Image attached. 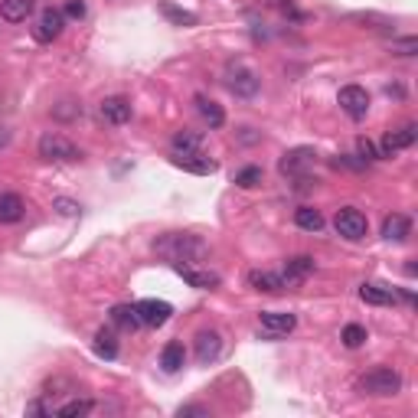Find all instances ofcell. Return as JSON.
<instances>
[{"instance_id":"cell-1","label":"cell","mask_w":418,"mask_h":418,"mask_svg":"<svg viewBox=\"0 0 418 418\" xmlns=\"http://www.w3.org/2000/svg\"><path fill=\"white\" fill-rule=\"evenodd\" d=\"M154 252L167 258L173 268H180V265H196L200 258H206L209 248H206V242H203L200 235L167 233V235H160V239L154 242Z\"/></svg>"},{"instance_id":"cell-2","label":"cell","mask_w":418,"mask_h":418,"mask_svg":"<svg viewBox=\"0 0 418 418\" xmlns=\"http://www.w3.org/2000/svg\"><path fill=\"white\" fill-rule=\"evenodd\" d=\"M360 392L363 395H376V399H389V395H399V389H402V376L395 369H389V366H376V369H369L366 376H360Z\"/></svg>"},{"instance_id":"cell-3","label":"cell","mask_w":418,"mask_h":418,"mask_svg":"<svg viewBox=\"0 0 418 418\" xmlns=\"http://www.w3.org/2000/svg\"><path fill=\"white\" fill-rule=\"evenodd\" d=\"M39 157L43 160H56V163H62V160H82V151L72 144L66 134H56V131H49V134H43L39 138Z\"/></svg>"},{"instance_id":"cell-4","label":"cell","mask_w":418,"mask_h":418,"mask_svg":"<svg viewBox=\"0 0 418 418\" xmlns=\"http://www.w3.org/2000/svg\"><path fill=\"white\" fill-rule=\"evenodd\" d=\"M333 229H337V235H343V239L360 242L369 233V223H366V216L360 209L343 206V209H337V216H333Z\"/></svg>"},{"instance_id":"cell-5","label":"cell","mask_w":418,"mask_h":418,"mask_svg":"<svg viewBox=\"0 0 418 418\" xmlns=\"http://www.w3.org/2000/svg\"><path fill=\"white\" fill-rule=\"evenodd\" d=\"M340 108L347 111L353 121H363L369 115V92L363 86H343L340 88Z\"/></svg>"},{"instance_id":"cell-6","label":"cell","mask_w":418,"mask_h":418,"mask_svg":"<svg viewBox=\"0 0 418 418\" xmlns=\"http://www.w3.org/2000/svg\"><path fill=\"white\" fill-rule=\"evenodd\" d=\"M62 26H66V16H62V10L46 7L43 14H39L36 26H33V39H39V43H53V39L62 36Z\"/></svg>"},{"instance_id":"cell-7","label":"cell","mask_w":418,"mask_h":418,"mask_svg":"<svg viewBox=\"0 0 418 418\" xmlns=\"http://www.w3.org/2000/svg\"><path fill=\"white\" fill-rule=\"evenodd\" d=\"M314 160H317L314 148H295V151H287V154L281 157L278 170L285 173V177H304V170H310Z\"/></svg>"},{"instance_id":"cell-8","label":"cell","mask_w":418,"mask_h":418,"mask_svg":"<svg viewBox=\"0 0 418 418\" xmlns=\"http://www.w3.org/2000/svg\"><path fill=\"white\" fill-rule=\"evenodd\" d=\"M225 86H229V92H233L235 98H252V95L258 92V76L252 69H245V66H233Z\"/></svg>"},{"instance_id":"cell-9","label":"cell","mask_w":418,"mask_h":418,"mask_svg":"<svg viewBox=\"0 0 418 418\" xmlns=\"http://www.w3.org/2000/svg\"><path fill=\"white\" fill-rule=\"evenodd\" d=\"M314 271H317V262H314V258H310V255H295V258H287V262H285L281 275H285V285L287 287H297V285H304Z\"/></svg>"},{"instance_id":"cell-10","label":"cell","mask_w":418,"mask_h":418,"mask_svg":"<svg viewBox=\"0 0 418 418\" xmlns=\"http://www.w3.org/2000/svg\"><path fill=\"white\" fill-rule=\"evenodd\" d=\"M170 163L173 167H180V170H186V173H196V177H209V173H216V160H209L206 151H203V154H180V151H173Z\"/></svg>"},{"instance_id":"cell-11","label":"cell","mask_w":418,"mask_h":418,"mask_svg":"<svg viewBox=\"0 0 418 418\" xmlns=\"http://www.w3.org/2000/svg\"><path fill=\"white\" fill-rule=\"evenodd\" d=\"M134 307H138V317H141V324L144 327H163L167 320H170V314H173L170 304L157 301V297H148V301L134 304Z\"/></svg>"},{"instance_id":"cell-12","label":"cell","mask_w":418,"mask_h":418,"mask_svg":"<svg viewBox=\"0 0 418 418\" xmlns=\"http://www.w3.org/2000/svg\"><path fill=\"white\" fill-rule=\"evenodd\" d=\"M258 320H262V330L268 337H281V333H291L297 327V317L287 314V310H262Z\"/></svg>"},{"instance_id":"cell-13","label":"cell","mask_w":418,"mask_h":418,"mask_svg":"<svg viewBox=\"0 0 418 418\" xmlns=\"http://www.w3.org/2000/svg\"><path fill=\"white\" fill-rule=\"evenodd\" d=\"M415 138H418V124H402L399 131H389L386 138H382V154L379 157H392V154H399V151L412 148Z\"/></svg>"},{"instance_id":"cell-14","label":"cell","mask_w":418,"mask_h":418,"mask_svg":"<svg viewBox=\"0 0 418 418\" xmlns=\"http://www.w3.org/2000/svg\"><path fill=\"white\" fill-rule=\"evenodd\" d=\"M219 353H223V337H219L216 330H200L196 333V360H200L203 366L216 363Z\"/></svg>"},{"instance_id":"cell-15","label":"cell","mask_w":418,"mask_h":418,"mask_svg":"<svg viewBox=\"0 0 418 418\" xmlns=\"http://www.w3.org/2000/svg\"><path fill=\"white\" fill-rule=\"evenodd\" d=\"M98 111H101V118H105L108 124H128V121H131V115H134L131 101L121 98V95H111V98H105Z\"/></svg>"},{"instance_id":"cell-16","label":"cell","mask_w":418,"mask_h":418,"mask_svg":"<svg viewBox=\"0 0 418 418\" xmlns=\"http://www.w3.org/2000/svg\"><path fill=\"white\" fill-rule=\"evenodd\" d=\"M248 287H255V291H265V295H278V291H285V275L281 271H248Z\"/></svg>"},{"instance_id":"cell-17","label":"cell","mask_w":418,"mask_h":418,"mask_svg":"<svg viewBox=\"0 0 418 418\" xmlns=\"http://www.w3.org/2000/svg\"><path fill=\"white\" fill-rule=\"evenodd\" d=\"M180 275H183V281L190 287H200V291H213V287H219V275L216 271H209V268H193V265H180Z\"/></svg>"},{"instance_id":"cell-18","label":"cell","mask_w":418,"mask_h":418,"mask_svg":"<svg viewBox=\"0 0 418 418\" xmlns=\"http://www.w3.org/2000/svg\"><path fill=\"white\" fill-rule=\"evenodd\" d=\"M412 235V219L402 213H392V216L382 219V239L389 242H405Z\"/></svg>"},{"instance_id":"cell-19","label":"cell","mask_w":418,"mask_h":418,"mask_svg":"<svg viewBox=\"0 0 418 418\" xmlns=\"http://www.w3.org/2000/svg\"><path fill=\"white\" fill-rule=\"evenodd\" d=\"M26 213V203L24 196H16V193H0V223L4 225H14L20 223Z\"/></svg>"},{"instance_id":"cell-20","label":"cell","mask_w":418,"mask_h":418,"mask_svg":"<svg viewBox=\"0 0 418 418\" xmlns=\"http://www.w3.org/2000/svg\"><path fill=\"white\" fill-rule=\"evenodd\" d=\"M196 111L203 115V121H206L209 128H223V124H225L223 105H219V101H213V98H206V95H196Z\"/></svg>"},{"instance_id":"cell-21","label":"cell","mask_w":418,"mask_h":418,"mask_svg":"<svg viewBox=\"0 0 418 418\" xmlns=\"http://www.w3.org/2000/svg\"><path fill=\"white\" fill-rule=\"evenodd\" d=\"M33 14V0H0V16L7 24H24Z\"/></svg>"},{"instance_id":"cell-22","label":"cell","mask_w":418,"mask_h":418,"mask_svg":"<svg viewBox=\"0 0 418 418\" xmlns=\"http://www.w3.org/2000/svg\"><path fill=\"white\" fill-rule=\"evenodd\" d=\"M203 148H206V141H203L200 131H180L173 134V151H180V154H203Z\"/></svg>"},{"instance_id":"cell-23","label":"cell","mask_w":418,"mask_h":418,"mask_svg":"<svg viewBox=\"0 0 418 418\" xmlns=\"http://www.w3.org/2000/svg\"><path fill=\"white\" fill-rule=\"evenodd\" d=\"M95 353H98L101 360H115L118 357V337L111 327H101L98 333H95V340H92Z\"/></svg>"},{"instance_id":"cell-24","label":"cell","mask_w":418,"mask_h":418,"mask_svg":"<svg viewBox=\"0 0 418 418\" xmlns=\"http://www.w3.org/2000/svg\"><path fill=\"white\" fill-rule=\"evenodd\" d=\"M160 366L167 372H180L186 366V350H183V343H177V340H170L167 347H163V353H160Z\"/></svg>"},{"instance_id":"cell-25","label":"cell","mask_w":418,"mask_h":418,"mask_svg":"<svg viewBox=\"0 0 418 418\" xmlns=\"http://www.w3.org/2000/svg\"><path fill=\"white\" fill-rule=\"evenodd\" d=\"M111 324L121 327V330H138L141 327L138 307H131V304H118V307H111Z\"/></svg>"},{"instance_id":"cell-26","label":"cell","mask_w":418,"mask_h":418,"mask_svg":"<svg viewBox=\"0 0 418 418\" xmlns=\"http://www.w3.org/2000/svg\"><path fill=\"white\" fill-rule=\"evenodd\" d=\"M360 297H363L366 304L386 307V304L395 301V291H392V287H382V285H363V287H360Z\"/></svg>"},{"instance_id":"cell-27","label":"cell","mask_w":418,"mask_h":418,"mask_svg":"<svg viewBox=\"0 0 418 418\" xmlns=\"http://www.w3.org/2000/svg\"><path fill=\"white\" fill-rule=\"evenodd\" d=\"M295 223L301 225L304 233H320V229H324V216H320V209H314V206H301V209H297Z\"/></svg>"},{"instance_id":"cell-28","label":"cell","mask_w":418,"mask_h":418,"mask_svg":"<svg viewBox=\"0 0 418 418\" xmlns=\"http://www.w3.org/2000/svg\"><path fill=\"white\" fill-rule=\"evenodd\" d=\"M92 409H95L92 399H72V402L59 405V409H56V415H59V418H82V415H88Z\"/></svg>"},{"instance_id":"cell-29","label":"cell","mask_w":418,"mask_h":418,"mask_svg":"<svg viewBox=\"0 0 418 418\" xmlns=\"http://www.w3.org/2000/svg\"><path fill=\"white\" fill-rule=\"evenodd\" d=\"M340 340H343V347H350V350H357V347H363L369 337H366V327H360V324H347L343 327V333H340Z\"/></svg>"},{"instance_id":"cell-30","label":"cell","mask_w":418,"mask_h":418,"mask_svg":"<svg viewBox=\"0 0 418 418\" xmlns=\"http://www.w3.org/2000/svg\"><path fill=\"white\" fill-rule=\"evenodd\" d=\"M265 170L262 167H242L239 173H235V186H242V190H255L258 183H262Z\"/></svg>"},{"instance_id":"cell-31","label":"cell","mask_w":418,"mask_h":418,"mask_svg":"<svg viewBox=\"0 0 418 418\" xmlns=\"http://www.w3.org/2000/svg\"><path fill=\"white\" fill-rule=\"evenodd\" d=\"M163 16H167V20H173L177 26H196V14L180 10V7H173V4H163Z\"/></svg>"},{"instance_id":"cell-32","label":"cell","mask_w":418,"mask_h":418,"mask_svg":"<svg viewBox=\"0 0 418 418\" xmlns=\"http://www.w3.org/2000/svg\"><path fill=\"white\" fill-rule=\"evenodd\" d=\"M389 49H392L395 56H415V53H418V39H415V36L392 39V43H389Z\"/></svg>"},{"instance_id":"cell-33","label":"cell","mask_w":418,"mask_h":418,"mask_svg":"<svg viewBox=\"0 0 418 418\" xmlns=\"http://www.w3.org/2000/svg\"><path fill=\"white\" fill-rule=\"evenodd\" d=\"M357 151H360V160L363 163L379 160V151H376V144H372L369 138H357Z\"/></svg>"},{"instance_id":"cell-34","label":"cell","mask_w":418,"mask_h":418,"mask_svg":"<svg viewBox=\"0 0 418 418\" xmlns=\"http://www.w3.org/2000/svg\"><path fill=\"white\" fill-rule=\"evenodd\" d=\"M62 16L82 20V16H86V4H82V0H69V4H66V10H62Z\"/></svg>"},{"instance_id":"cell-35","label":"cell","mask_w":418,"mask_h":418,"mask_svg":"<svg viewBox=\"0 0 418 418\" xmlns=\"http://www.w3.org/2000/svg\"><path fill=\"white\" fill-rule=\"evenodd\" d=\"M26 415H56V409H46L43 402H30L26 405Z\"/></svg>"},{"instance_id":"cell-36","label":"cell","mask_w":418,"mask_h":418,"mask_svg":"<svg viewBox=\"0 0 418 418\" xmlns=\"http://www.w3.org/2000/svg\"><path fill=\"white\" fill-rule=\"evenodd\" d=\"M56 206H59V213H66V216H76L78 213V206L76 203H69V200H56Z\"/></svg>"},{"instance_id":"cell-37","label":"cell","mask_w":418,"mask_h":418,"mask_svg":"<svg viewBox=\"0 0 418 418\" xmlns=\"http://www.w3.org/2000/svg\"><path fill=\"white\" fill-rule=\"evenodd\" d=\"M180 415H206V409H200V405H186V409H180Z\"/></svg>"},{"instance_id":"cell-38","label":"cell","mask_w":418,"mask_h":418,"mask_svg":"<svg viewBox=\"0 0 418 418\" xmlns=\"http://www.w3.org/2000/svg\"><path fill=\"white\" fill-rule=\"evenodd\" d=\"M7 141H10V134H7V131H0V148H4Z\"/></svg>"}]
</instances>
